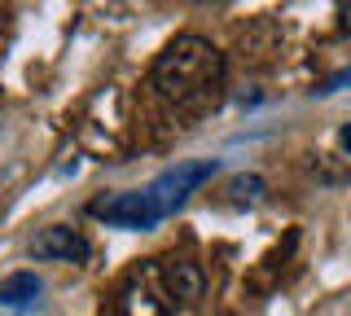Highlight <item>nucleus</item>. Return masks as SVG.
<instances>
[{
    "label": "nucleus",
    "instance_id": "1",
    "mask_svg": "<svg viewBox=\"0 0 351 316\" xmlns=\"http://www.w3.org/2000/svg\"><path fill=\"white\" fill-rule=\"evenodd\" d=\"M228 62L206 36H176L149 66V88L184 114L211 110L224 93Z\"/></svg>",
    "mask_w": 351,
    "mask_h": 316
},
{
    "label": "nucleus",
    "instance_id": "2",
    "mask_svg": "<svg viewBox=\"0 0 351 316\" xmlns=\"http://www.w3.org/2000/svg\"><path fill=\"white\" fill-rule=\"evenodd\" d=\"M119 312L123 316H171L176 312L171 294L162 286L158 259H145V264H136L128 272L123 290H119Z\"/></svg>",
    "mask_w": 351,
    "mask_h": 316
},
{
    "label": "nucleus",
    "instance_id": "3",
    "mask_svg": "<svg viewBox=\"0 0 351 316\" xmlns=\"http://www.w3.org/2000/svg\"><path fill=\"white\" fill-rule=\"evenodd\" d=\"M88 211L97 215V220L114 224V228H154L162 220V206L154 202L149 189H132V193H106V198H97Z\"/></svg>",
    "mask_w": 351,
    "mask_h": 316
},
{
    "label": "nucleus",
    "instance_id": "4",
    "mask_svg": "<svg viewBox=\"0 0 351 316\" xmlns=\"http://www.w3.org/2000/svg\"><path fill=\"white\" fill-rule=\"evenodd\" d=\"M211 176H215V158L176 162V167H167L158 180L149 184V193H154V202L162 206V215H171L176 206H184V198H189V193H197Z\"/></svg>",
    "mask_w": 351,
    "mask_h": 316
},
{
    "label": "nucleus",
    "instance_id": "5",
    "mask_svg": "<svg viewBox=\"0 0 351 316\" xmlns=\"http://www.w3.org/2000/svg\"><path fill=\"white\" fill-rule=\"evenodd\" d=\"M88 237L71 224H49L31 237V255L36 259H49V264H84L88 259Z\"/></svg>",
    "mask_w": 351,
    "mask_h": 316
},
{
    "label": "nucleus",
    "instance_id": "6",
    "mask_svg": "<svg viewBox=\"0 0 351 316\" xmlns=\"http://www.w3.org/2000/svg\"><path fill=\"white\" fill-rule=\"evenodd\" d=\"M158 268H162V286H167L176 308H189V303L202 299L206 277H202V268H197L189 255H167V259H158Z\"/></svg>",
    "mask_w": 351,
    "mask_h": 316
},
{
    "label": "nucleus",
    "instance_id": "7",
    "mask_svg": "<svg viewBox=\"0 0 351 316\" xmlns=\"http://www.w3.org/2000/svg\"><path fill=\"white\" fill-rule=\"evenodd\" d=\"M237 53H241V62L259 66V62H268V58H277V53H281V31L272 27L268 18H259V23L250 27V31H241Z\"/></svg>",
    "mask_w": 351,
    "mask_h": 316
},
{
    "label": "nucleus",
    "instance_id": "8",
    "mask_svg": "<svg viewBox=\"0 0 351 316\" xmlns=\"http://www.w3.org/2000/svg\"><path fill=\"white\" fill-rule=\"evenodd\" d=\"M40 277L36 272H14V277H5L0 281V308H9V312H27V308H36L40 303Z\"/></svg>",
    "mask_w": 351,
    "mask_h": 316
},
{
    "label": "nucleus",
    "instance_id": "9",
    "mask_svg": "<svg viewBox=\"0 0 351 316\" xmlns=\"http://www.w3.org/2000/svg\"><path fill=\"white\" fill-rule=\"evenodd\" d=\"M263 193H268L263 176H255V171H241V176H228V180H224L219 202H224V206H255Z\"/></svg>",
    "mask_w": 351,
    "mask_h": 316
},
{
    "label": "nucleus",
    "instance_id": "10",
    "mask_svg": "<svg viewBox=\"0 0 351 316\" xmlns=\"http://www.w3.org/2000/svg\"><path fill=\"white\" fill-rule=\"evenodd\" d=\"M312 176H321L325 184H338V180H347V171L329 167V154H312Z\"/></svg>",
    "mask_w": 351,
    "mask_h": 316
},
{
    "label": "nucleus",
    "instance_id": "11",
    "mask_svg": "<svg viewBox=\"0 0 351 316\" xmlns=\"http://www.w3.org/2000/svg\"><path fill=\"white\" fill-rule=\"evenodd\" d=\"M347 84H351V66H347V71H338V75H329V80H325L316 93L325 97V93H338V88H347Z\"/></svg>",
    "mask_w": 351,
    "mask_h": 316
},
{
    "label": "nucleus",
    "instance_id": "12",
    "mask_svg": "<svg viewBox=\"0 0 351 316\" xmlns=\"http://www.w3.org/2000/svg\"><path fill=\"white\" fill-rule=\"evenodd\" d=\"M338 27L351 36V0H338Z\"/></svg>",
    "mask_w": 351,
    "mask_h": 316
},
{
    "label": "nucleus",
    "instance_id": "13",
    "mask_svg": "<svg viewBox=\"0 0 351 316\" xmlns=\"http://www.w3.org/2000/svg\"><path fill=\"white\" fill-rule=\"evenodd\" d=\"M338 141H343V149H347V154H351V123L343 127V132H338Z\"/></svg>",
    "mask_w": 351,
    "mask_h": 316
},
{
    "label": "nucleus",
    "instance_id": "14",
    "mask_svg": "<svg viewBox=\"0 0 351 316\" xmlns=\"http://www.w3.org/2000/svg\"><path fill=\"white\" fill-rule=\"evenodd\" d=\"M202 5H206V0H202Z\"/></svg>",
    "mask_w": 351,
    "mask_h": 316
}]
</instances>
